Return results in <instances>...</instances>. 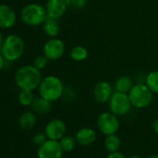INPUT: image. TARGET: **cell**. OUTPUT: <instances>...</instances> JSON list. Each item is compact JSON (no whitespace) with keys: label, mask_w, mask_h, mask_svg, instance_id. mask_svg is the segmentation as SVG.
<instances>
[{"label":"cell","mask_w":158,"mask_h":158,"mask_svg":"<svg viewBox=\"0 0 158 158\" xmlns=\"http://www.w3.org/2000/svg\"><path fill=\"white\" fill-rule=\"evenodd\" d=\"M15 83L20 89L32 90L38 89L42 81V73L35 65H23L15 72Z\"/></svg>","instance_id":"1"},{"label":"cell","mask_w":158,"mask_h":158,"mask_svg":"<svg viewBox=\"0 0 158 158\" xmlns=\"http://www.w3.org/2000/svg\"><path fill=\"white\" fill-rule=\"evenodd\" d=\"M37 89L39 96L51 102L60 100L64 93L63 83L56 75H48L44 77Z\"/></svg>","instance_id":"2"},{"label":"cell","mask_w":158,"mask_h":158,"mask_svg":"<svg viewBox=\"0 0 158 158\" xmlns=\"http://www.w3.org/2000/svg\"><path fill=\"white\" fill-rule=\"evenodd\" d=\"M25 50V44L23 39L15 34L10 35L5 37L1 53L8 61H16L20 60Z\"/></svg>","instance_id":"3"},{"label":"cell","mask_w":158,"mask_h":158,"mask_svg":"<svg viewBox=\"0 0 158 158\" xmlns=\"http://www.w3.org/2000/svg\"><path fill=\"white\" fill-rule=\"evenodd\" d=\"M48 18L46 9L36 3H31L24 6L21 11L22 22L29 26L43 25Z\"/></svg>","instance_id":"4"},{"label":"cell","mask_w":158,"mask_h":158,"mask_svg":"<svg viewBox=\"0 0 158 158\" xmlns=\"http://www.w3.org/2000/svg\"><path fill=\"white\" fill-rule=\"evenodd\" d=\"M131 105L138 109L148 107L152 102V92L146 84H135L127 93Z\"/></svg>","instance_id":"5"},{"label":"cell","mask_w":158,"mask_h":158,"mask_svg":"<svg viewBox=\"0 0 158 158\" xmlns=\"http://www.w3.org/2000/svg\"><path fill=\"white\" fill-rule=\"evenodd\" d=\"M109 109L110 112L117 116H122L127 114L131 108V102L127 93H122L114 91L109 100Z\"/></svg>","instance_id":"6"},{"label":"cell","mask_w":158,"mask_h":158,"mask_svg":"<svg viewBox=\"0 0 158 158\" xmlns=\"http://www.w3.org/2000/svg\"><path fill=\"white\" fill-rule=\"evenodd\" d=\"M97 127L101 133L107 136L111 134H115L118 131L120 122L118 116L112 112H103L98 116Z\"/></svg>","instance_id":"7"},{"label":"cell","mask_w":158,"mask_h":158,"mask_svg":"<svg viewBox=\"0 0 158 158\" xmlns=\"http://www.w3.org/2000/svg\"><path fill=\"white\" fill-rule=\"evenodd\" d=\"M63 150L59 140L48 139L43 144L38 146L37 157L38 158H61Z\"/></svg>","instance_id":"8"},{"label":"cell","mask_w":158,"mask_h":158,"mask_svg":"<svg viewBox=\"0 0 158 158\" xmlns=\"http://www.w3.org/2000/svg\"><path fill=\"white\" fill-rule=\"evenodd\" d=\"M64 52H65L64 43L57 37H52L48 39L45 43L43 48V53L49 60H60L63 56Z\"/></svg>","instance_id":"9"},{"label":"cell","mask_w":158,"mask_h":158,"mask_svg":"<svg viewBox=\"0 0 158 158\" xmlns=\"http://www.w3.org/2000/svg\"><path fill=\"white\" fill-rule=\"evenodd\" d=\"M66 133V125L60 119L50 120L45 127V134L48 139L60 140Z\"/></svg>","instance_id":"10"},{"label":"cell","mask_w":158,"mask_h":158,"mask_svg":"<svg viewBox=\"0 0 158 158\" xmlns=\"http://www.w3.org/2000/svg\"><path fill=\"white\" fill-rule=\"evenodd\" d=\"M113 93V87L107 81L98 82L93 89V98L98 103H105L109 102Z\"/></svg>","instance_id":"11"},{"label":"cell","mask_w":158,"mask_h":158,"mask_svg":"<svg viewBox=\"0 0 158 158\" xmlns=\"http://www.w3.org/2000/svg\"><path fill=\"white\" fill-rule=\"evenodd\" d=\"M17 21L15 10L7 4H0V29H10Z\"/></svg>","instance_id":"12"},{"label":"cell","mask_w":158,"mask_h":158,"mask_svg":"<svg viewBox=\"0 0 158 158\" xmlns=\"http://www.w3.org/2000/svg\"><path fill=\"white\" fill-rule=\"evenodd\" d=\"M45 9L48 17L59 20L65 14L68 7L65 0H48Z\"/></svg>","instance_id":"13"},{"label":"cell","mask_w":158,"mask_h":158,"mask_svg":"<svg viewBox=\"0 0 158 158\" xmlns=\"http://www.w3.org/2000/svg\"><path fill=\"white\" fill-rule=\"evenodd\" d=\"M75 139L77 144L87 147L95 142L97 139V133L93 128L90 127H82L75 134Z\"/></svg>","instance_id":"14"},{"label":"cell","mask_w":158,"mask_h":158,"mask_svg":"<svg viewBox=\"0 0 158 158\" xmlns=\"http://www.w3.org/2000/svg\"><path fill=\"white\" fill-rule=\"evenodd\" d=\"M51 103H52L51 102H49V101L42 98L41 96H39L37 98H35V100L31 105V108H32L33 112L35 114H46L50 112V110L52 108Z\"/></svg>","instance_id":"15"},{"label":"cell","mask_w":158,"mask_h":158,"mask_svg":"<svg viewBox=\"0 0 158 158\" xmlns=\"http://www.w3.org/2000/svg\"><path fill=\"white\" fill-rule=\"evenodd\" d=\"M43 29H44V33L48 37H50V38L57 37L60 31L59 20L48 17L47 20L45 21V23H43Z\"/></svg>","instance_id":"16"},{"label":"cell","mask_w":158,"mask_h":158,"mask_svg":"<svg viewBox=\"0 0 158 158\" xmlns=\"http://www.w3.org/2000/svg\"><path fill=\"white\" fill-rule=\"evenodd\" d=\"M134 86L132 79L127 75H121L119 76L114 83V89L115 91L122 92V93H128L132 87Z\"/></svg>","instance_id":"17"},{"label":"cell","mask_w":158,"mask_h":158,"mask_svg":"<svg viewBox=\"0 0 158 158\" xmlns=\"http://www.w3.org/2000/svg\"><path fill=\"white\" fill-rule=\"evenodd\" d=\"M36 123L34 112H24L19 118V126L23 130H31Z\"/></svg>","instance_id":"18"},{"label":"cell","mask_w":158,"mask_h":158,"mask_svg":"<svg viewBox=\"0 0 158 158\" xmlns=\"http://www.w3.org/2000/svg\"><path fill=\"white\" fill-rule=\"evenodd\" d=\"M104 146L109 152L119 151V149L121 147L120 138L116 135V133L107 135L105 139H104Z\"/></svg>","instance_id":"19"},{"label":"cell","mask_w":158,"mask_h":158,"mask_svg":"<svg viewBox=\"0 0 158 158\" xmlns=\"http://www.w3.org/2000/svg\"><path fill=\"white\" fill-rule=\"evenodd\" d=\"M70 57L73 61H83L88 59L89 51L83 46H75L74 48H72L70 52Z\"/></svg>","instance_id":"20"},{"label":"cell","mask_w":158,"mask_h":158,"mask_svg":"<svg viewBox=\"0 0 158 158\" xmlns=\"http://www.w3.org/2000/svg\"><path fill=\"white\" fill-rule=\"evenodd\" d=\"M145 84L152 93L158 94V71H152L146 75Z\"/></svg>","instance_id":"21"},{"label":"cell","mask_w":158,"mask_h":158,"mask_svg":"<svg viewBox=\"0 0 158 158\" xmlns=\"http://www.w3.org/2000/svg\"><path fill=\"white\" fill-rule=\"evenodd\" d=\"M35 100V96L32 90L21 89L18 95V102L23 106H31Z\"/></svg>","instance_id":"22"},{"label":"cell","mask_w":158,"mask_h":158,"mask_svg":"<svg viewBox=\"0 0 158 158\" xmlns=\"http://www.w3.org/2000/svg\"><path fill=\"white\" fill-rule=\"evenodd\" d=\"M59 141L63 152H72L75 148V145L77 143L75 138L69 135H64Z\"/></svg>","instance_id":"23"},{"label":"cell","mask_w":158,"mask_h":158,"mask_svg":"<svg viewBox=\"0 0 158 158\" xmlns=\"http://www.w3.org/2000/svg\"><path fill=\"white\" fill-rule=\"evenodd\" d=\"M65 2H66V5L69 9L80 10L86 6L87 0H65Z\"/></svg>","instance_id":"24"},{"label":"cell","mask_w":158,"mask_h":158,"mask_svg":"<svg viewBox=\"0 0 158 158\" xmlns=\"http://www.w3.org/2000/svg\"><path fill=\"white\" fill-rule=\"evenodd\" d=\"M48 60H49L44 54L39 55L34 60V64L33 65H35L37 69H39L41 71V70H43V69H45L47 67V65L48 63Z\"/></svg>","instance_id":"25"},{"label":"cell","mask_w":158,"mask_h":158,"mask_svg":"<svg viewBox=\"0 0 158 158\" xmlns=\"http://www.w3.org/2000/svg\"><path fill=\"white\" fill-rule=\"evenodd\" d=\"M47 139H48V138H47L46 134H43V133H36L33 137V142L37 146H40L41 144H43Z\"/></svg>","instance_id":"26"},{"label":"cell","mask_w":158,"mask_h":158,"mask_svg":"<svg viewBox=\"0 0 158 158\" xmlns=\"http://www.w3.org/2000/svg\"><path fill=\"white\" fill-rule=\"evenodd\" d=\"M106 158H126V156H125L123 153H121L119 151H117V152H110V153L107 155Z\"/></svg>","instance_id":"27"},{"label":"cell","mask_w":158,"mask_h":158,"mask_svg":"<svg viewBox=\"0 0 158 158\" xmlns=\"http://www.w3.org/2000/svg\"><path fill=\"white\" fill-rule=\"evenodd\" d=\"M5 61H6V59L4 58V56L2 55L1 51H0V72H1L5 66Z\"/></svg>","instance_id":"28"},{"label":"cell","mask_w":158,"mask_h":158,"mask_svg":"<svg viewBox=\"0 0 158 158\" xmlns=\"http://www.w3.org/2000/svg\"><path fill=\"white\" fill-rule=\"evenodd\" d=\"M152 129L153 131L158 134V118H156L153 122H152Z\"/></svg>","instance_id":"29"},{"label":"cell","mask_w":158,"mask_h":158,"mask_svg":"<svg viewBox=\"0 0 158 158\" xmlns=\"http://www.w3.org/2000/svg\"><path fill=\"white\" fill-rule=\"evenodd\" d=\"M4 40H5V38H4L3 35H2L1 33H0V50H1V48H2V46H3Z\"/></svg>","instance_id":"30"},{"label":"cell","mask_w":158,"mask_h":158,"mask_svg":"<svg viewBox=\"0 0 158 158\" xmlns=\"http://www.w3.org/2000/svg\"><path fill=\"white\" fill-rule=\"evenodd\" d=\"M147 158H158V154H152V155L148 156Z\"/></svg>","instance_id":"31"},{"label":"cell","mask_w":158,"mask_h":158,"mask_svg":"<svg viewBox=\"0 0 158 158\" xmlns=\"http://www.w3.org/2000/svg\"><path fill=\"white\" fill-rule=\"evenodd\" d=\"M129 158H141V157L139 156V155H132V156H130Z\"/></svg>","instance_id":"32"}]
</instances>
